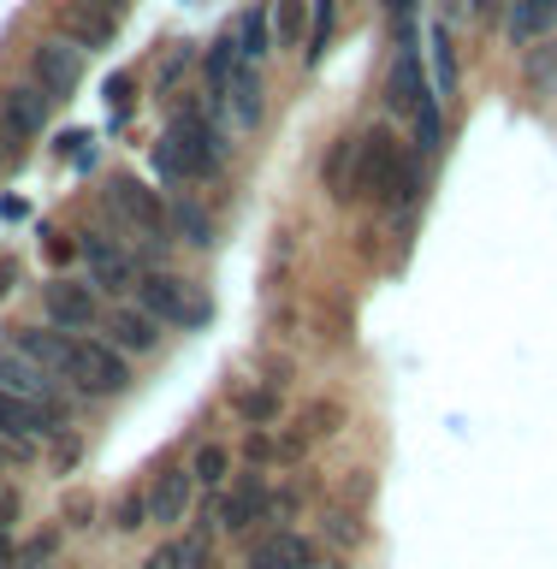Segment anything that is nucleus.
Segmentation results:
<instances>
[{"label":"nucleus","instance_id":"1","mask_svg":"<svg viewBox=\"0 0 557 569\" xmlns=\"http://www.w3.org/2000/svg\"><path fill=\"white\" fill-rule=\"evenodd\" d=\"M356 190L374 196L380 208H409V196H416V172H409L404 160V142L386 131V124H374V131L356 142Z\"/></svg>","mask_w":557,"mask_h":569},{"label":"nucleus","instance_id":"2","mask_svg":"<svg viewBox=\"0 0 557 569\" xmlns=\"http://www.w3.org/2000/svg\"><path fill=\"white\" fill-rule=\"evenodd\" d=\"M220 149H226L220 131H213L202 113H185L167 137H160L155 167L167 172V178H213V167H220Z\"/></svg>","mask_w":557,"mask_h":569},{"label":"nucleus","instance_id":"3","mask_svg":"<svg viewBox=\"0 0 557 569\" xmlns=\"http://www.w3.org/2000/svg\"><path fill=\"white\" fill-rule=\"evenodd\" d=\"M137 309H149L155 320H185V327H202L208 320V297L196 284L172 279V273H142L137 279Z\"/></svg>","mask_w":557,"mask_h":569},{"label":"nucleus","instance_id":"4","mask_svg":"<svg viewBox=\"0 0 557 569\" xmlns=\"http://www.w3.org/2000/svg\"><path fill=\"white\" fill-rule=\"evenodd\" d=\"M66 380H78L83 391H96V398H113V391L131 386V368H125V350L113 345H78L71 350V368H66Z\"/></svg>","mask_w":557,"mask_h":569},{"label":"nucleus","instance_id":"5","mask_svg":"<svg viewBox=\"0 0 557 569\" xmlns=\"http://www.w3.org/2000/svg\"><path fill=\"white\" fill-rule=\"evenodd\" d=\"M30 71H36V83H42V96H48V101H60V96H71V89H78V78H83V48L71 42V36L36 42Z\"/></svg>","mask_w":557,"mask_h":569},{"label":"nucleus","instance_id":"6","mask_svg":"<svg viewBox=\"0 0 557 569\" xmlns=\"http://www.w3.org/2000/svg\"><path fill=\"white\" fill-rule=\"evenodd\" d=\"M42 315H48V327H60V332H89V327H96V315H101L96 284L53 279L48 291H42Z\"/></svg>","mask_w":557,"mask_h":569},{"label":"nucleus","instance_id":"7","mask_svg":"<svg viewBox=\"0 0 557 569\" xmlns=\"http://www.w3.org/2000/svg\"><path fill=\"white\" fill-rule=\"evenodd\" d=\"M53 427H60V409H53V403H36V398H12V391H0V439L30 445L36 433H53Z\"/></svg>","mask_w":557,"mask_h":569},{"label":"nucleus","instance_id":"8","mask_svg":"<svg viewBox=\"0 0 557 569\" xmlns=\"http://www.w3.org/2000/svg\"><path fill=\"white\" fill-rule=\"evenodd\" d=\"M190 498H196V475L190 469H160L155 487H149V516L160 528H178L190 516Z\"/></svg>","mask_w":557,"mask_h":569},{"label":"nucleus","instance_id":"9","mask_svg":"<svg viewBox=\"0 0 557 569\" xmlns=\"http://www.w3.org/2000/svg\"><path fill=\"white\" fill-rule=\"evenodd\" d=\"M0 391L12 398H36V403H53V373L42 362H30L24 350H0ZM60 409V403H53Z\"/></svg>","mask_w":557,"mask_h":569},{"label":"nucleus","instance_id":"10","mask_svg":"<svg viewBox=\"0 0 557 569\" xmlns=\"http://www.w3.org/2000/svg\"><path fill=\"white\" fill-rule=\"evenodd\" d=\"M107 202H113L131 226H142V231H160V226H167L160 196H155L149 184H137V178H113V184H107Z\"/></svg>","mask_w":557,"mask_h":569},{"label":"nucleus","instance_id":"11","mask_svg":"<svg viewBox=\"0 0 557 569\" xmlns=\"http://www.w3.org/2000/svg\"><path fill=\"white\" fill-rule=\"evenodd\" d=\"M309 563H315V546L291 528H279V533L249 546V569H309Z\"/></svg>","mask_w":557,"mask_h":569},{"label":"nucleus","instance_id":"12","mask_svg":"<svg viewBox=\"0 0 557 569\" xmlns=\"http://www.w3.org/2000/svg\"><path fill=\"white\" fill-rule=\"evenodd\" d=\"M107 345L125 356H149V350H160V320L149 309H119L107 320Z\"/></svg>","mask_w":557,"mask_h":569},{"label":"nucleus","instance_id":"13","mask_svg":"<svg viewBox=\"0 0 557 569\" xmlns=\"http://www.w3.org/2000/svg\"><path fill=\"white\" fill-rule=\"evenodd\" d=\"M42 113H48V101H42V89H30V83H12L7 96H0V124L12 131V142L42 131Z\"/></svg>","mask_w":557,"mask_h":569},{"label":"nucleus","instance_id":"14","mask_svg":"<svg viewBox=\"0 0 557 569\" xmlns=\"http://www.w3.org/2000/svg\"><path fill=\"white\" fill-rule=\"evenodd\" d=\"M12 350H24L30 356V362H42L48 373H53V380H66V368H71V350H78V338H66L60 327H53V332H12Z\"/></svg>","mask_w":557,"mask_h":569},{"label":"nucleus","instance_id":"15","mask_svg":"<svg viewBox=\"0 0 557 569\" xmlns=\"http://www.w3.org/2000/svg\"><path fill=\"white\" fill-rule=\"evenodd\" d=\"M78 249H83V261H89V284H101V291H125V284H131V261H125L107 238L89 231Z\"/></svg>","mask_w":557,"mask_h":569},{"label":"nucleus","instance_id":"16","mask_svg":"<svg viewBox=\"0 0 557 569\" xmlns=\"http://www.w3.org/2000/svg\"><path fill=\"white\" fill-rule=\"evenodd\" d=\"M267 510H273L267 487H261V480H243V487H231V492L220 498L213 522H220V528H249V522H256V516H267Z\"/></svg>","mask_w":557,"mask_h":569},{"label":"nucleus","instance_id":"17","mask_svg":"<svg viewBox=\"0 0 557 569\" xmlns=\"http://www.w3.org/2000/svg\"><path fill=\"white\" fill-rule=\"evenodd\" d=\"M427 89H434V83H427V71H421V53H416V48H404L398 60H391L386 101H391V107H404V113H409V107H416V101L427 96Z\"/></svg>","mask_w":557,"mask_h":569},{"label":"nucleus","instance_id":"18","mask_svg":"<svg viewBox=\"0 0 557 569\" xmlns=\"http://www.w3.org/2000/svg\"><path fill=\"white\" fill-rule=\"evenodd\" d=\"M551 24H557V0H516L510 18H505V36L516 48H528V42H540Z\"/></svg>","mask_w":557,"mask_h":569},{"label":"nucleus","instance_id":"19","mask_svg":"<svg viewBox=\"0 0 557 569\" xmlns=\"http://www.w3.org/2000/svg\"><path fill=\"white\" fill-rule=\"evenodd\" d=\"M226 101H231V113H238V124H261V66H249V60L231 66Z\"/></svg>","mask_w":557,"mask_h":569},{"label":"nucleus","instance_id":"20","mask_svg":"<svg viewBox=\"0 0 557 569\" xmlns=\"http://www.w3.org/2000/svg\"><path fill=\"white\" fill-rule=\"evenodd\" d=\"M66 30H71V42H89V48H101V42H113V12H101V7H66Z\"/></svg>","mask_w":557,"mask_h":569},{"label":"nucleus","instance_id":"21","mask_svg":"<svg viewBox=\"0 0 557 569\" xmlns=\"http://www.w3.org/2000/svg\"><path fill=\"white\" fill-rule=\"evenodd\" d=\"M167 226L178 231V243H190V249H208L213 243V220L202 213V202H172Z\"/></svg>","mask_w":557,"mask_h":569},{"label":"nucleus","instance_id":"22","mask_svg":"<svg viewBox=\"0 0 557 569\" xmlns=\"http://www.w3.org/2000/svg\"><path fill=\"white\" fill-rule=\"evenodd\" d=\"M238 53H243L249 66H261L267 53H273V18H267L261 7L243 12V24H238Z\"/></svg>","mask_w":557,"mask_h":569},{"label":"nucleus","instance_id":"23","mask_svg":"<svg viewBox=\"0 0 557 569\" xmlns=\"http://www.w3.org/2000/svg\"><path fill=\"white\" fill-rule=\"evenodd\" d=\"M434 96H457V42L445 24H434Z\"/></svg>","mask_w":557,"mask_h":569},{"label":"nucleus","instance_id":"24","mask_svg":"<svg viewBox=\"0 0 557 569\" xmlns=\"http://www.w3.org/2000/svg\"><path fill=\"white\" fill-rule=\"evenodd\" d=\"M523 78L534 96H557V42H540V48H528V60H523Z\"/></svg>","mask_w":557,"mask_h":569},{"label":"nucleus","instance_id":"25","mask_svg":"<svg viewBox=\"0 0 557 569\" xmlns=\"http://www.w3.org/2000/svg\"><path fill=\"white\" fill-rule=\"evenodd\" d=\"M320 178H327L332 196H356V142H332V160Z\"/></svg>","mask_w":557,"mask_h":569},{"label":"nucleus","instance_id":"26","mask_svg":"<svg viewBox=\"0 0 557 569\" xmlns=\"http://www.w3.org/2000/svg\"><path fill=\"white\" fill-rule=\"evenodd\" d=\"M243 53H238V36H220V42H213V53H208V89L213 96H226V83H231V66H238Z\"/></svg>","mask_w":557,"mask_h":569},{"label":"nucleus","instance_id":"27","mask_svg":"<svg viewBox=\"0 0 557 569\" xmlns=\"http://www.w3.org/2000/svg\"><path fill=\"white\" fill-rule=\"evenodd\" d=\"M190 475L202 480V487H226V480H231V451H226V445H202L196 462H190Z\"/></svg>","mask_w":557,"mask_h":569},{"label":"nucleus","instance_id":"28","mask_svg":"<svg viewBox=\"0 0 557 569\" xmlns=\"http://www.w3.org/2000/svg\"><path fill=\"white\" fill-rule=\"evenodd\" d=\"M332 18H338V0H315V30H309V66H320V53H327V42H332Z\"/></svg>","mask_w":557,"mask_h":569},{"label":"nucleus","instance_id":"29","mask_svg":"<svg viewBox=\"0 0 557 569\" xmlns=\"http://www.w3.org/2000/svg\"><path fill=\"white\" fill-rule=\"evenodd\" d=\"M273 30H279V42H302V0H279V12H273Z\"/></svg>","mask_w":557,"mask_h":569},{"label":"nucleus","instance_id":"30","mask_svg":"<svg viewBox=\"0 0 557 569\" xmlns=\"http://www.w3.org/2000/svg\"><path fill=\"white\" fill-rule=\"evenodd\" d=\"M238 409H243L249 421H273L279 416V398H273V391H238Z\"/></svg>","mask_w":557,"mask_h":569},{"label":"nucleus","instance_id":"31","mask_svg":"<svg viewBox=\"0 0 557 569\" xmlns=\"http://www.w3.org/2000/svg\"><path fill=\"white\" fill-rule=\"evenodd\" d=\"M142 516H149V498H142V492H125V498H119V528H125V533L142 528Z\"/></svg>","mask_w":557,"mask_h":569},{"label":"nucleus","instance_id":"32","mask_svg":"<svg viewBox=\"0 0 557 569\" xmlns=\"http://www.w3.org/2000/svg\"><path fill=\"white\" fill-rule=\"evenodd\" d=\"M107 101H113V107L131 101V78H125V71H119V78H107Z\"/></svg>","mask_w":557,"mask_h":569},{"label":"nucleus","instance_id":"33","mask_svg":"<svg viewBox=\"0 0 557 569\" xmlns=\"http://www.w3.org/2000/svg\"><path fill=\"white\" fill-rule=\"evenodd\" d=\"M243 451L256 457V462H267V457H279V451H273V439H267V433H249V445H243Z\"/></svg>","mask_w":557,"mask_h":569},{"label":"nucleus","instance_id":"34","mask_svg":"<svg viewBox=\"0 0 557 569\" xmlns=\"http://www.w3.org/2000/svg\"><path fill=\"white\" fill-rule=\"evenodd\" d=\"M7 160H12V131L0 124V167H7Z\"/></svg>","mask_w":557,"mask_h":569},{"label":"nucleus","instance_id":"35","mask_svg":"<svg viewBox=\"0 0 557 569\" xmlns=\"http://www.w3.org/2000/svg\"><path fill=\"white\" fill-rule=\"evenodd\" d=\"M0 563H12V533L0 528Z\"/></svg>","mask_w":557,"mask_h":569},{"label":"nucleus","instance_id":"36","mask_svg":"<svg viewBox=\"0 0 557 569\" xmlns=\"http://www.w3.org/2000/svg\"><path fill=\"white\" fill-rule=\"evenodd\" d=\"M469 7H475V12H493V7H498V0H469Z\"/></svg>","mask_w":557,"mask_h":569},{"label":"nucleus","instance_id":"37","mask_svg":"<svg viewBox=\"0 0 557 569\" xmlns=\"http://www.w3.org/2000/svg\"><path fill=\"white\" fill-rule=\"evenodd\" d=\"M0 462H7V445H0Z\"/></svg>","mask_w":557,"mask_h":569},{"label":"nucleus","instance_id":"38","mask_svg":"<svg viewBox=\"0 0 557 569\" xmlns=\"http://www.w3.org/2000/svg\"><path fill=\"white\" fill-rule=\"evenodd\" d=\"M107 7H113V0H107Z\"/></svg>","mask_w":557,"mask_h":569}]
</instances>
